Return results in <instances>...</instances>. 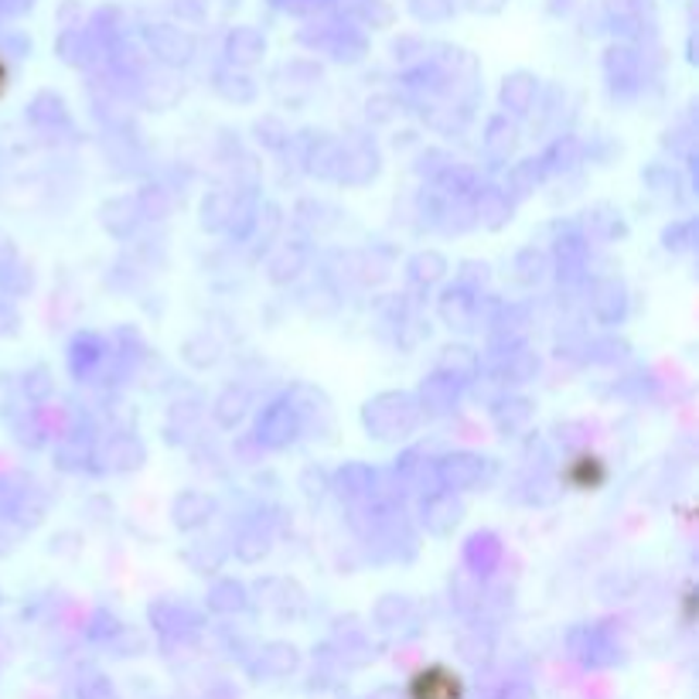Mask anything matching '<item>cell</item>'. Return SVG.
<instances>
[{"label":"cell","instance_id":"cell-1","mask_svg":"<svg viewBox=\"0 0 699 699\" xmlns=\"http://www.w3.org/2000/svg\"><path fill=\"white\" fill-rule=\"evenodd\" d=\"M361 430L376 444H403L424 424V409L417 396L406 390H382L361 403Z\"/></svg>","mask_w":699,"mask_h":699},{"label":"cell","instance_id":"cell-2","mask_svg":"<svg viewBox=\"0 0 699 699\" xmlns=\"http://www.w3.org/2000/svg\"><path fill=\"white\" fill-rule=\"evenodd\" d=\"M301 437H304L301 417L283 396L270 400L260 413H256L253 440H256V447H260V451H287V447L297 444Z\"/></svg>","mask_w":699,"mask_h":699},{"label":"cell","instance_id":"cell-3","mask_svg":"<svg viewBox=\"0 0 699 699\" xmlns=\"http://www.w3.org/2000/svg\"><path fill=\"white\" fill-rule=\"evenodd\" d=\"M488 471H491V457H485L478 451H451L444 457H437V464H433L437 485L451 491V495L478 491L488 481Z\"/></svg>","mask_w":699,"mask_h":699},{"label":"cell","instance_id":"cell-4","mask_svg":"<svg viewBox=\"0 0 699 699\" xmlns=\"http://www.w3.org/2000/svg\"><path fill=\"white\" fill-rule=\"evenodd\" d=\"M379 171H382V154L369 137H352L339 144V174H334L339 185L361 188L369 185V181H376Z\"/></svg>","mask_w":699,"mask_h":699},{"label":"cell","instance_id":"cell-5","mask_svg":"<svg viewBox=\"0 0 699 699\" xmlns=\"http://www.w3.org/2000/svg\"><path fill=\"white\" fill-rule=\"evenodd\" d=\"M147 461V444L137 437V430H116L107 440H99L93 468L102 471H116V475H131L140 471Z\"/></svg>","mask_w":699,"mask_h":699},{"label":"cell","instance_id":"cell-6","mask_svg":"<svg viewBox=\"0 0 699 699\" xmlns=\"http://www.w3.org/2000/svg\"><path fill=\"white\" fill-rule=\"evenodd\" d=\"M65 366L75 382H96V376L110 366V342L96 331H75L69 339Z\"/></svg>","mask_w":699,"mask_h":699},{"label":"cell","instance_id":"cell-7","mask_svg":"<svg viewBox=\"0 0 699 699\" xmlns=\"http://www.w3.org/2000/svg\"><path fill=\"white\" fill-rule=\"evenodd\" d=\"M587 310L601 328H621L631 315V294L617 277H601V280H593V287H590Z\"/></svg>","mask_w":699,"mask_h":699},{"label":"cell","instance_id":"cell-8","mask_svg":"<svg viewBox=\"0 0 699 699\" xmlns=\"http://www.w3.org/2000/svg\"><path fill=\"white\" fill-rule=\"evenodd\" d=\"M328 488H331L334 495H339L348 508L366 505V502H385V499H379V471L369 468V464H361V461H348L345 468L334 471Z\"/></svg>","mask_w":699,"mask_h":699},{"label":"cell","instance_id":"cell-9","mask_svg":"<svg viewBox=\"0 0 699 699\" xmlns=\"http://www.w3.org/2000/svg\"><path fill=\"white\" fill-rule=\"evenodd\" d=\"M553 253H550V267L563 283H577L587 277V263H590V240L580 232V225H569L566 232L553 240Z\"/></svg>","mask_w":699,"mask_h":699},{"label":"cell","instance_id":"cell-10","mask_svg":"<svg viewBox=\"0 0 699 699\" xmlns=\"http://www.w3.org/2000/svg\"><path fill=\"white\" fill-rule=\"evenodd\" d=\"M461 519H464L461 495H451V491H444V488H433L430 495H424L420 526L427 529V536L447 539V536H454V529L461 526Z\"/></svg>","mask_w":699,"mask_h":699},{"label":"cell","instance_id":"cell-11","mask_svg":"<svg viewBox=\"0 0 699 699\" xmlns=\"http://www.w3.org/2000/svg\"><path fill=\"white\" fill-rule=\"evenodd\" d=\"M519 144H523L519 123H515L512 116H505V113L488 116L485 131H481V154H485V161L499 164V168H508L515 154H519Z\"/></svg>","mask_w":699,"mask_h":699},{"label":"cell","instance_id":"cell-12","mask_svg":"<svg viewBox=\"0 0 699 699\" xmlns=\"http://www.w3.org/2000/svg\"><path fill=\"white\" fill-rule=\"evenodd\" d=\"M461 560H464V569H468L475 580H485V577H491L502 566L505 547H502V539L491 532V529H475L468 539H464Z\"/></svg>","mask_w":699,"mask_h":699},{"label":"cell","instance_id":"cell-13","mask_svg":"<svg viewBox=\"0 0 699 699\" xmlns=\"http://www.w3.org/2000/svg\"><path fill=\"white\" fill-rule=\"evenodd\" d=\"M409 699H464V679L444 662L424 665L409 679Z\"/></svg>","mask_w":699,"mask_h":699},{"label":"cell","instance_id":"cell-14","mask_svg":"<svg viewBox=\"0 0 699 699\" xmlns=\"http://www.w3.org/2000/svg\"><path fill=\"white\" fill-rule=\"evenodd\" d=\"M478 294L464 291L461 283H447L444 291L437 297V318L444 321L451 331L464 334V331H475L478 328Z\"/></svg>","mask_w":699,"mask_h":699},{"label":"cell","instance_id":"cell-15","mask_svg":"<svg viewBox=\"0 0 699 699\" xmlns=\"http://www.w3.org/2000/svg\"><path fill=\"white\" fill-rule=\"evenodd\" d=\"M417 396V403H420V409H424V417H444V413H454L457 409V403H461V396H464V385L457 382V379H451V376H444V372H430V376H424V382H420V390L413 393Z\"/></svg>","mask_w":699,"mask_h":699},{"label":"cell","instance_id":"cell-16","mask_svg":"<svg viewBox=\"0 0 699 699\" xmlns=\"http://www.w3.org/2000/svg\"><path fill=\"white\" fill-rule=\"evenodd\" d=\"M216 515V499L201 488H185L171 502V523L177 532H198Z\"/></svg>","mask_w":699,"mask_h":699},{"label":"cell","instance_id":"cell-17","mask_svg":"<svg viewBox=\"0 0 699 699\" xmlns=\"http://www.w3.org/2000/svg\"><path fill=\"white\" fill-rule=\"evenodd\" d=\"M471 216H475V225H481L488 232H499V229H505L512 222L515 205L499 185H485V181H481V185L475 188V195H471Z\"/></svg>","mask_w":699,"mask_h":699},{"label":"cell","instance_id":"cell-18","mask_svg":"<svg viewBox=\"0 0 699 699\" xmlns=\"http://www.w3.org/2000/svg\"><path fill=\"white\" fill-rule=\"evenodd\" d=\"M491 372H495V379H499L502 385H526V382H536V376H539V355H536L526 342L512 345V348H499Z\"/></svg>","mask_w":699,"mask_h":699},{"label":"cell","instance_id":"cell-19","mask_svg":"<svg viewBox=\"0 0 699 699\" xmlns=\"http://www.w3.org/2000/svg\"><path fill=\"white\" fill-rule=\"evenodd\" d=\"M536 420V403L523 393H502L491 403V424L502 437H519L532 427Z\"/></svg>","mask_w":699,"mask_h":699},{"label":"cell","instance_id":"cell-20","mask_svg":"<svg viewBox=\"0 0 699 699\" xmlns=\"http://www.w3.org/2000/svg\"><path fill=\"white\" fill-rule=\"evenodd\" d=\"M307 240H287V243H277L270 249V260H267V277L277 283V287H287L294 283L307 263H310V249L304 246Z\"/></svg>","mask_w":699,"mask_h":699},{"label":"cell","instance_id":"cell-21","mask_svg":"<svg viewBox=\"0 0 699 699\" xmlns=\"http://www.w3.org/2000/svg\"><path fill=\"white\" fill-rule=\"evenodd\" d=\"M140 209L134 195H113L99 205V225L110 232L113 240H131L134 232L140 229Z\"/></svg>","mask_w":699,"mask_h":699},{"label":"cell","instance_id":"cell-22","mask_svg":"<svg viewBox=\"0 0 699 699\" xmlns=\"http://www.w3.org/2000/svg\"><path fill=\"white\" fill-rule=\"evenodd\" d=\"M580 232L587 240H598V243H621V240H628V222L614 209V205L598 201L584 212Z\"/></svg>","mask_w":699,"mask_h":699},{"label":"cell","instance_id":"cell-23","mask_svg":"<svg viewBox=\"0 0 699 699\" xmlns=\"http://www.w3.org/2000/svg\"><path fill=\"white\" fill-rule=\"evenodd\" d=\"M608 478H611V471H608L604 457L590 454V451H577L563 468V481L577 491H601L608 485Z\"/></svg>","mask_w":699,"mask_h":699},{"label":"cell","instance_id":"cell-24","mask_svg":"<svg viewBox=\"0 0 699 699\" xmlns=\"http://www.w3.org/2000/svg\"><path fill=\"white\" fill-rule=\"evenodd\" d=\"M539 107V79L529 72H512L502 83V110L505 116H529Z\"/></svg>","mask_w":699,"mask_h":699},{"label":"cell","instance_id":"cell-25","mask_svg":"<svg viewBox=\"0 0 699 699\" xmlns=\"http://www.w3.org/2000/svg\"><path fill=\"white\" fill-rule=\"evenodd\" d=\"M539 164H542V174L550 177H560V174H569L574 168H580L587 161V154H584V144L577 137H569V134H560L547 150L536 154Z\"/></svg>","mask_w":699,"mask_h":699},{"label":"cell","instance_id":"cell-26","mask_svg":"<svg viewBox=\"0 0 699 699\" xmlns=\"http://www.w3.org/2000/svg\"><path fill=\"white\" fill-rule=\"evenodd\" d=\"M542 185H547V174H542V164L539 158H523V161H512L505 168V181H502V192L512 198V205H519L526 201L532 192H539Z\"/></svg>","mask_w":699,"mask_h":699},{"label":"cell","instance_id":"cell-27","mask_svg":"<svg viewBox=\"0 0 699 699\" xmlns=\"http://www.w3.org/2000/svg\"><path fill=\"white\" fill-rule=\"evenodd\" d=\"M236 198H240V185L236 188H212L209 195L201 198L198 209V222L205 232H229L232 216H236Z\"/></svg>","mask_w":699,"mask_h":699},{"label":"cell","instance_id":"cell-28","mask_svg":"<svg viewBox=\"0 0 699 699\" xmlns=\"http://www.w3.org/2000/svg\"><path fill=\"white\" fill-rule=\"evenodd\" d=\"M447 273H451V263L440 249H420L417 256H409V263H406V280L420 291L440 287V283L447 280Z\"/></svg>","mask_w":699,"mask_h":699},{"label":"cell","instance_id":"cell-29","mask_svg":"<svg viewBox=\"0 0 699 699\" xmlns=\"http://www.w3.org/2000/svg\"><path fill=\"white\" fill-rule=\"evenodd\" d=\"M249 409H253L249 390H243V385H225V390L212 400V420L222 430H236L249 417Z\"/></svg>","mask_w":699,"mask_h":699},{"label":"cell","instance_id":"cell-30","mask_svg":"<svg viewBox=\"0 0 699 699\" xmlns=\"http://www.w3.org/2000/svg\"><path fill=\"white\" fill-rule=\"evenodd\" d=\"M512 277L519 280L523 287H529V291L542 287V283L553 277L550 253L547 249H536V246H523L519 253L512 256Z\"/></svg>","mask_w":699,"mask_h":699},{"label":"cell","instance_id":"cell-31","mask_svg":"<svg viewBox=\"0 0 699 699\" xmlns=\"http://www.w3.org/2000/svg\"><path fill=\"white\" fill-rule=\"evenodd\" d=\"M301 168L318 181H334V174H339V140L315 137L301 154Z\"/></svg>","mask_w":699,"mask_h":699},{"label":"cell","instance_id":"cell-32","mask_svg":"<svg viewBox=\"0 0 699 699\" xmlns=\"http://www.w3.org/2000/svg\"><path fill=\"white\" fill-rule=\"evenodd\" d=\"M273 550V532L263 526V523H249L240 529L236 542H232V556L240 563L253 566V563H263Z\"/></svg>","mask_w":699,"mask_h":699},{"label":"cell","instance_id":"cell-33","mask_svg":"<svg viewBox=\"0 0 699 699\" xmlns=\"http://www.w3.org/2000/svg\"><path fill=\"white\" fill-rule=\"evenodd\" d=\"M246 608H249V590H246V584L232 580V577H219L209 590H205V611L236 614Z\"/></svg>","mask_w":699,"mask_h":699},{"label":"cell","instance_id":"cell-34","mask_svg":"<svg viewBox=\"0 0 699 699\" xmlns=\"http://www.w3.org/2000/svg\"><path fill=\"white\" fill-rule=\"evenodd\" d=\"M181 358H185L195 372H205L222 358V345L212 339L209 331H195V334H188L185 342H181Z\"/></svg>","mask_w":699,"mask_h":699},{"label":"cell","instance_id":"cell-35","mask_svg":"<svg viewBox=\"0 0 699 699\" xmlns=\"http://www.w3.org/2000/svg\"><path fill=\"white\" fill-rule=\"evenodd\" d=\"M134 201H137V209H140V219H150V222H164V219H171V212H174V192L171 188H164V185H144L137 195H134Z\"/></svg>","mask_w":699,"mask_h":699},{"label":"cell","instance_id":"cell-36","mask_svg":"<svg viewBox=\"0 0 699 699\" xmlns=\"http://www.w3.org/2000/svg\"><path fill=\"white\" fill-rule=\"evenodd\" d=\"M267 51V41L256 35V32H236L229 38V62L232 65H256L260 62V56Z\"/></svg>","mask_w":699,"mask_h":699},{"label":"cell","instance_id":"cell-37","mask_svg":"<svg viewBox=\"0 0 699 699\" xmlns=\"http://www.w3.org/2000/svg\"><path fill=\"white\" fill-rule=\"evenodd\" d=\"M17 390L24 393V400L28 403H48L51 396H56V379H51V369L48 366H35V369H28L21 376V382H17Z\"/></svg>","mask_w":699,"mask_h":699},{"label":"cell","instance_id":"cell-38","mask_svg":"<svg viewBox=\"0 0 699 699\" xmlns=\"http://www.w3.org/2000/svg\"><path fill=\"white\" fill-rule=\"evenodd\" d=\"M216 89H219V96H222V99L236 102V107H246V102H253V99H256V83L249 79V75H243V72L219 75V79H216Z\"/></svg>","mask_w":699,"mask_h":699},{"label":"cell","instance_id":"cell-39","mask_svg":"<svg viewBox=\"0 0 699 699\" xmlns=\"http://www.w3.org/2000/svg\"><path fill=\"white\" fill-rule=\"evenodd\" d=\"M662 246L669 253H689L696 246V219H676L662 232Z\"/></svg>","mask_w":699,"mask_h":699},{"label":"cell","instance_id":"cell-40","mask_svg":"<svg viewBox=\"0 0 699 699\" xmlns=\"http://www.w3.org/2000/svg\"><path fill=\"white\" fill-rule=\"evenodd\" d=\"M8 89V65H4V59H0V93Z\"/></svg>","mask_w":699,"mask_h":699}]
</instances>
